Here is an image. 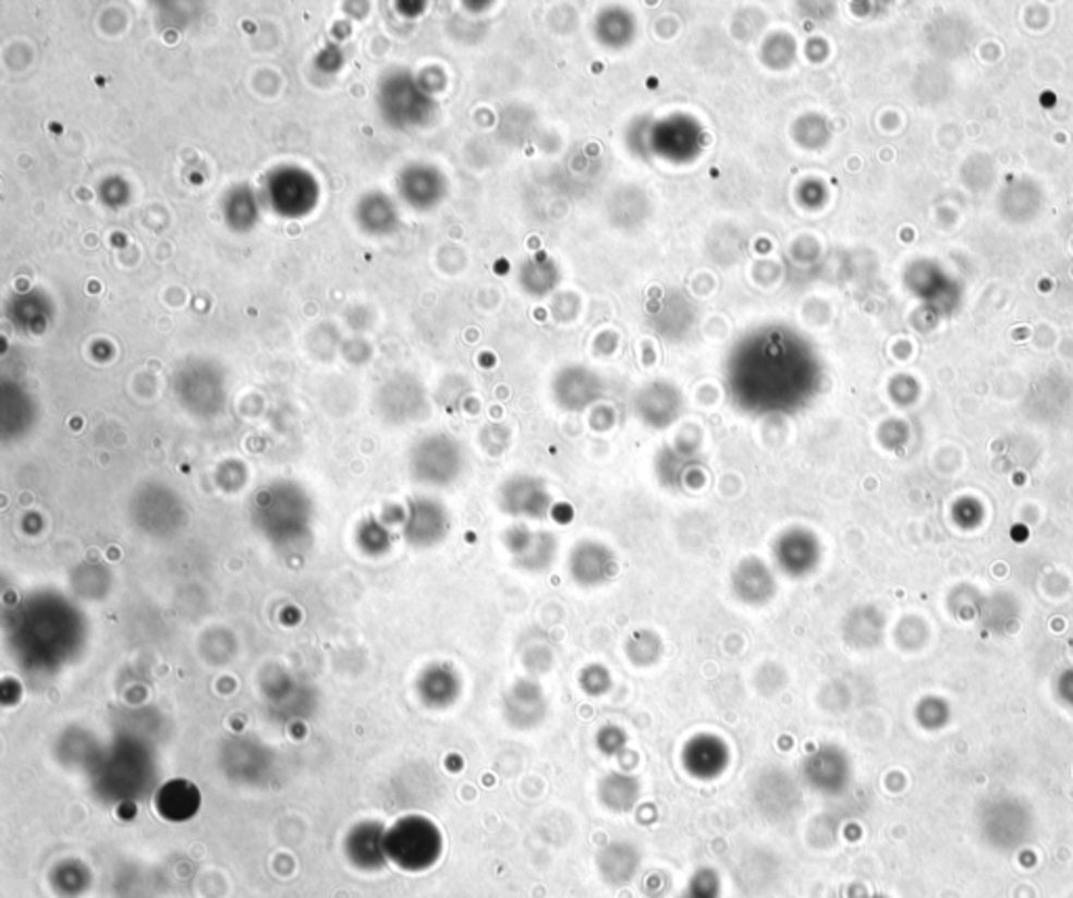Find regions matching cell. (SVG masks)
Here are the masks:
<instances>
[{
	"instance_id": "1",
	"label": "cell",
	"mask_w": 1073,
	"mask_h": 898,
	"mask_svg": "<svg viewBox=\"0 0 1073 898\" xmlns=\"http://www.w3.org/2000/svg\"><path fill=\"white\" fill-rule=\"evenodd\" d=\"M571 573L581 586H600L614 578V555L602 544H577L571 555Z\"/></svg>"
},
{
	"instance_id": "2",
	"label": "cell",
	"mask_w": 1073,
	"mask_h": 898,
	"mask_svg": "<svg viewBox=\"0 0 1073 898\" xmlns=\"http://www.w3.org/2000/svg\"><path fill=\"white\" fill-rule=\"evenodd\" d=\"M510 550L516 553V559H521V567L526 571H541L548 569L556 555V542L553 535L546 532H533L528 527H516Z\"/></svg>"
},
{
	"instance_id": "3",
	"label": "cell",
	"mask_w": 1073,
	"mask_h": 898,
	"mask_svg": "<svg viewBox=\"0 0 1073 898\" xmlns=\"http://www.w3.org/2000/svg\"><path fill=\"white\" fill-rule=\"evenodd\" d=\"M734 592L743 603L751 605L768 603L773 594V578L768 567L757 559L741 562L734 575Z\"/></svg>"
},
{
	"instance_id": "4",
	"label": "cell",
	"mask_w": 1073,
	"mask_h": 898,
	"mask_svg": "<svg viewBox=\"0 0 1073 898\" xmlns=\"http://www.w3.org/2000/svg\"><path fill=\"white\" fill-rule=\"evenodd\" d=\"M807 539L803 530H793L789 534L778 537V544L773 548L776 561L789 573V575H805V569L809 565V559H805V546Z\"/></svg>"
}]
</instances>
